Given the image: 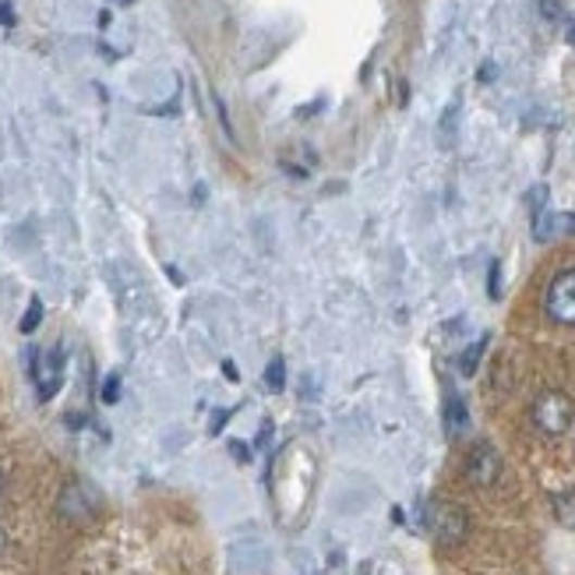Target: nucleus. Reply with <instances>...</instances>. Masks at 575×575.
Returning a JSON list of instances; mask_svg holds the SVG:
<instances>
[{
  "label": "nucleus",
  "mask_w": 575,
  "mask_h": 575,
  "mask_svg": "<svg viewBox=\"0 0 575 575\" xmlns=\"http://www.w3.org/2000/svg\"><path fill=\"white\" fill-rule=\"evenodd\" d=\"M529 416H534V424L540 435L548 438H562L572 430L575 424V402L568 392H562V388H548V392H540L534 399V410H529Z\"/></svg>",
  "instance_id": "obj_1"
},
{
  "label": "nucleus",
  "mask_w": 575,
  "mask_h": 575,
  "mask_svg": "<svg viewBox=\"0 0 575 575\" xmlns=\"http://www.w3.org/2000/svg\"><path fill=\"white\" fill-rule=\"evenodd\" d=\"M424 526L430 529V537L445 548H455V543H463V537L470 534V520L466 512L452 505V501H430L424 509Z\"/></svg>",
  "instance_id": "obj_2"
},
{
  "label": "nucleus",
  "mask_w": 575,
  "mask_h": 575,
  "mask_svg": "<svg viewBox=\"0 0 575 575\" xmlns=\"http://www.w3.org/2000/svg\"><path fill=\"white\" fill-rule=\"evenodd\" d=\"M543 314L554 325L575 328V268H562L543 290Z\"/></svg>",
  "instance_id": "obj_3"
},
{
  "label": "nucleus",
  "mask_w": 575,
  "mask_h": 575,
  "mask_svg": "<svg viewBox=\"0 0 575 575\" xmlns=\"http://www.w3.org/2000/svg\"><path fill=\"white\" fill-rule=\"evenodd\" d=\"M28 357H33V361H28V375H33L36 396L42 402H50L57 392H61V385H64V357H61V350H57V347L33 350Z\"/></svg>",
  "instance_id": "obj_4"
},
{
  "label": "nucleus",
  "mask_w": 575,
  "mask_h": 575,
  "mask_svg": "<svg viewBox=\"0 0 575 575\" xmlns=\"http://www.w3.org/2000/svg\"><path fill=\"white\" fill-rule=\"evenodd\" d=\"M466 477L477 487H491L501 477V455L495 452V445L477 441L466 455Z\"/></svg>",
  "instance_id": "obj_5"
},
{
  "label": "nucleus",
  "mask_w": 575,
  "mask_h": 575,
  "mask_svg": "<svg viewBox=\"0 0 575 575\" xmlns=\"http://www.w3.org/2000/svg\"><path fill=\"white\" fill-rule=\"evenodd\" d=\"M96 512V495L89 491L85 484H67L64 495H61V515L64 520H89V515Z\"/></svg>",
  "instance_id": "obj_6"
},
{
  "label": "nucleus",
  "mask_w": 575,
  "mask_h": 575,
  "mask_svg": "<svg viewBox=\"0 0 575 575\" xmlns=\"http://www.w3.org/2000/svg\"><path fill=\"white\" fill-rule=\"evenodd\" d=\"M562 234H575V215H568V212H540L534 220V237L537 240H554Z\"/></svg>",
  "instance_id": "obj_7"
},
{
  "label": "nucleus",
  "mask_w": 575,
  "mask_h": 575,
  "mask_svg": "<svg viewBox=\"0 0 575 575\" xmlns=\"http://www.w3.org/2000/svg\"><path fill=\"white\" fill-rule=\"evenodd\" d=\"M445 424H449V435H463L466 424H470L466 402L459 399L455 392H449V399H445Z\"/></svg>",
  "instance_id": "obj_8"
},
{
  "label": "nucleus",
  "mask_w": 575,
  "mask_h": 575,
  "mask_svg": "<svg viewBox=\"0 0 575 575\" xmlns=\"http://www.w3.org/2000/svg\"><path fill=\"white\" fill-rule=\"evenodd\" d=\"M283 385H286V361L272 357V364L265 367V388L268 392H283Z\"/></svg>",
  "instance_id": "obj_9"
},
{
  "label": "nucleus",
  "mask_w": 575,
  "mask_h": 575,
  "mask_svg": "<svg viewBox=\"0 0 575 575\" xmlns=\"http://www.w3.org/2000/svg\"><path fill=\"white\" fill-rule=\"evenodd\" d=\"M39 322H42V300L39 297H33L28 300V308H25V314H22V322H18V328L25 336H33L36 328H39Z\"/></svg>",
  "instance_id": "obj_10"
},
{
  "label": "nucleus",
  "mask_w": 575,
  "mask_h": 575,
  "mask_svg": "<svg viewBox=\"0 0 575 575\" xmlns=\"http://www.w3.org/2000/svg\"><path fill=\"white\" fill-rule=\"evenodd\" d=\"M480 350H484V339H480L473 350L463 353V361H459V371H463V375H473V371H477V357H480Z\"/></svg>",
  "instance_id": "obj_11"
},
{
  "label": "nucleus",
  "mask_w": 575,
  "mask_h": 575,
  "mask_svg": "<svg viewBox=\"0 0 575 575\" xmlns=\"http://www.w3.org/2000/svg\"><path fill=\"white\" fill-rule=\"evenodd\" d=\"M121 399V375H107L103 382V402H117Z\"/></svg>",
  "instance_id": "obj_12"
},
{
  "label": "nucleus",
  "mask_w": 575,
  "mask_h": 575,
  "mask_svg": "<svg viewBox=\"0 0 575 575\" xmlns=\"http://www.w3.org/2000/svg\"><path fill=\"white\" fill-rule=\"evenodd\" d=\"M540 8H543V14H548V18H562V11H558L554 0H540Z\"/></svg>",
  "instance_id": "obj_13"
},
{
  "label": "nucleus",
  "mask_w": 575,
  "mask_h": 575,
  "mask_svg": "<svg viewBox=\"0 0 575 575\" xmlns=\"http://www.w3.org/2000/svg\"><path fill=\"white\" fill-rule=\"evenodd\" d=\"M226 416H229V410H220V416H212V435L226 424Z\"/></svg>",
  "instance_id": "obj_14"
},
{
  "label": "nucleus",
  "mask_w": 575,
  "mask_h": 575,
  "mask_svg": "<svg viewBox=\"0 0 575 575\" xmlns=\"http://www.w3.org/2000/svg\"><path fill=\"white\" fill-rule=\"evenodd\" d=\"M498 272H501V268H498V262H495V265H491V297H498Z\"/></svg>",
  "instance_id": "obj_15"
},
{
  "label": "nucleus",
  "mask_w": 575,
  "mask_h": 575,
  "mask_svg": "<svg viewBox=\"0 0 575 575\" xmlns=\"http://www.w3.org/2000/svg\"><path fill=\"white\" fill-rule=\"evenodd\" d=\"M268 430H272V424L265 421V424H262V435H258V445H262V449H265V445H268Z\"/></svg>",
  "instance_id": "obj_16"
},
{
  "label": "nucleus",
  "mask_w": 575,
  "mask_h": 575,
  "mask_svg": "<svg viewBox=\"0 0 575 575\" xmlns=\"http://www.w3.org/2000/svg\"><path fill=\"white\" fill-rule=\"evenodd\" d=\"M568 36H572V42H575V22L568 25Z\"/></svg>",
  "instance_id": "obj_17"
},
{
  "label": "nucleus",
  "mask_w": 575,
  "mask_h": 575,
  "mask_svg": "<svg viewBox=\"0 0 575 575\" xmlns=\"http://www.w3.org/2000/svg\"><path fill=\"white\" fill-rule=\"evenodd\" d=\"M0 548H4V537H0Z\"/></svg>",
  "instance_id": "obj_18"
},
{
  "label": "nucleus",
  "mask_w": 575,
  "mask_h": 575,
  "mask_svg": "<svg viewBox=\"0 0 575 575\" xmlns=\"http://www.w3.org/2000/svg\"><path fill=\"white\" fill-rule=\"evenodd\" d=\"M121 4H127V0H121Z\"/></svg>",
  "instance_id": "obj_19"
}]
</instances>
